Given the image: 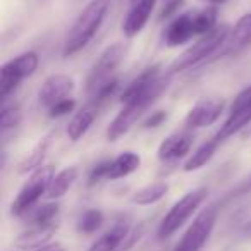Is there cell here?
<instances>
[{"label": "cell", "mask_w": 251, "mask_h": 251, "mask_svg": "<svg viewBox=\"0 0 251 251\" xmlns=\"http://www.w3.org/2000/svg\"><path fill=\"white\" fill-rule=\"evenodd\" d=\"M172 76H169L167 73H162L157 77L153 84L148 88L145 93L138 95V97L131 98L129 101L122 103V108L117 115L114 117V121L110 122V126L107 127V140L108 141H117L119 138H122L124 134H127L131 131L134 124L138 122V119L143 117V114L167 91L169 84H171Z\"/></svg>", "instance_id": "obj_1"}, {"label": "cell", "mask_w": 251, "mask_h": 251, "mask_svg": "<svg viewBox=\"0 0 251 251\" xmlns=\"http://www.w3.org/2000/svg\"><path fill=\"white\" fill-rule=\"evenodd\" d=\"M110 9V0H91L81 11L74 25L71 26L62 47V57H73L95 38L100 26L103 25L105 16Z\"/></svg>", "instance_id": "obj_2"}, {"label": "cell", "mask_w": 251, "mask_h": 251, "mask_svg": "<svg viewBox=\"0 0 251 251\" xmlns=\"http://www.w3.org/2000/svg\"><path fill=\"white\" fill-rule=\"evenodd\" d=\"M217 26V9L205 7L177 14L164 31V43L167 47H179L193 36L206 35Z\"/></svg>", "instance_id": "obj_3"}, {"label": "cell", "mask_w": 251, "mask_h": 251, "mask_svg": "<svg viewBox=\"0 0 251 251\" xmlns=\"http://www.w3.org/2000/svg\"><path fill=\"white\" fill-rule=\"evenodd\" d=\"M229 33H230V28L227 25L215 26L210 33L203 35L195 45L186 49L184 52L169 66L167 74L169 76H174V74L184 73V71L191 69V67L200 66V64L205 62L210 57L219 55L222 47L226 45L227 38H229Z\"/></svg>", "instance_id": "obj_4"}, {"label": "cell", "mask_w": 251, "mask_h": 251, "mask_svg": "<svg viewBox=\"0 0 251 251\" xmlns=\"http://www.w3.org/2000/svg\"><path fill=\"white\" fill-rule=\"evenodd\" d=\"M208 189L206 188H196L193 191L186 193L179 201H176L171 206L165 217L162 219L160 226L157 229V239L164 241L167 237H171L176 230H179L193 215L196 213V210L201 206V203L206 200Z\"/></svg>", "instance_id": "obj_5"}, {"label": "cell", "mask_w": 251, "mask_h": 251, "mask_svg": "<svg viewBox=\"0 0 251 251\" xmlns=\"http://www.w3.org/2000/svg\"><path fill=\"white\" fill-rule=\"evenodd\" d=\"M53 176H55V172H53V167H50V165L40 167V169H36L35 172H31L28 181L23 184L18 196H16L14 201H12V205H11L12 215L21 217L31 212L36 206V203H38V200L42 198L43 195H47Z\"/></svg>", "instance_id": "obj_6"}, {"label": "cell", "mask_w": 251, "mask_h": 251, "mask_svg": "<svg viewBox=\"0 0 251 251\" xmlns=\"http://www.w3.org/2000/svg\"><path fill=\"white\" fill-rule=\"evenodd\" d=\"M38 64L40 59L36 52H25L5 62L0 69V100L5 101L26 77L33 76Z\"/></svg>", "instance_id": "obj_7"}, {"label": "cell", "mask_w": 251, "mask_h": 251, "mask_svg": "<svg viewBox=\"0 0 251 251\" xmlns=\"http://www.w3.org/2000/svg\"><path fill=\"white\" fill-rule=\"evenodd\" d=\"M217 206H206L195 217L172 251H201L217 224Z\"/></svg>", "instance_id": "obj_8"}, {"label": "cell", "mask_w": 251, "mask_h": 251, "mask_svg": "<svg viewBox=\"0 0 251 251\" xmlns=\"http://www.w3.org/2000/svg\"><path fill=\"white\" fill-rule=\"evenodd\" d=\"M143 234V227H133L127 219L117 220L103 236H100L88 251H127Z\"/></svg>", "instance_id": "obj_9"}, {"label": "cell", "mask_w": 251, "mask_h": 251, "mask_svg": "<svg viewBox=\"0 0 251 251\" xmlns=\"http://www.w3.org/2000/svg\"><path fill=\"white\" fill-rule=\"evenodd\" d=\"M124 57V47L121 43H114L108 45L103 52L100 53L98 60L93 64L90 74L86 79V90L88 93H93L98 86H101L103 83H107L108 79L114 77L115 69L119 67V64L122 62Z\"/></svg>", "instance_id": "obj_10"}, {"label": "cell", "mask_w": 251, "mask_h": 251, "mask_svg": "<svg viewBox=\"0 0 251 251\" xmlns=\"http://www.w3.org/2000/svg\"><path fill=\"white\" fill-rule=\"evenodd\" d=\"M226 108V101L224 98L208 97L198 100L193 108L186 115V127L189 129H200V127H208L213 122L219 121L220 114Z\"/></svg>", "instance_id": "obj_11"}, {"label": "cell", "mask_w": 251, "mask_h": 251, "mask_svg": "<svg viewBox=\"0 0 251 251\" xmlns=\"http://www.w3.org/2000/svg\"><path fill=\"white\" fill-rule=\"evenodd\" d=\"M74 79L69 77L67 74H52L43 81L42 88H40V103L47 108H52L55 103L71 98L74 91Z\"/></svg>", "instance_id": "obj_12"}, {"label": "cell", "mask_w": 251, "mask_h": 251, "mask_svg": "<svg viewBox=\"0 0 251 251\" xmlns=\"http://www.w3.org/2000/svg\"><path fill=\"white\" fill-rule=\"evenodd\" d=\"M155 2L157 0H136V2H133L129 12L126 14L124 21H122V33L127 38H134L143 31V28L151 18Z\"/></svg>", "instance_id": "obj_13"}, {"label": "cell", "mask_w": 251, "mask_h": 251, "mask_svg": "<svg viewBox=\"0 0 251 251\" xmlns=\"http://www.w3.org/2000/svg\"><path fill=\"white\" fill-rule=\"evenodd\" d=\"M250 45H251V12L241 16L236 25L230 28L229 38H227L226 45L220 50L219 57L237 55L243 50H246Z\"/></svg>", "instance_id": "obj_14"}, {"label": "cell", "mask_w": 251, "mask_h": 251, "mask_svg": "<svg viewBox=\"0 0 251 251\" xmlns=\"http://www.w3.org/2000/svg\"><path fill=\"white\" fill-rule=\"evenodd\" d=\"M193 147V136L188 133H176L167 136L160 143L157 151L158 160L162 162H176L186 157Z\"/></svg>", "instance_id": "obj_15"}, {"label": "cell", "mask_w": 251, "mask_h": 251, "mask_svg": "<svg viewBox=\"0 0 251 251\" xmlns=\"http://www.w3.org/2000/svg\"><path fill=\"white\" fill-rule=\"evenodd\" d=\"M248 124H251V103H246L239 108H232L229 112V117L226 119V122L217 133V140L222 143L224 140L237 134Z\"/></svg>", "instance_id": "obj_16"}, {"label": "cell", "mask_w": 251, "mask_h": 251, "mask_svg": "<svg viewBox=\"0 0 251 251\" xmlns=\"http://www.w3.org/2000/svg\"><path fill=\"white\" fill-rule=\"evenodd\" d=\"M160 74H162L160 64H155V66H151V67H147L143 73L138 74V76L124 88V91H122V95H121V103H126V101H129L131 98L145 93V91L157 81V77L160 76Z\"/></svg>", "instance_id": "obj_17"}, {"label": "cell", "mask_w": 251, "mask_h": 251, "mask_svg": "<svg viewBox=\"0 0 251 251\" xmlns=\"http://www.w3.org/2000/svg\"><path fill=\"white\" fill-rule=\"evenodd\" d=\"M141 165V157L134 151H124L119 157L112 158L110 167H108L107 181H115V179L127 177L129 174L136 172Z\"/></svg>", "instance_id": "obj_18"}, {"label": "cell", "mask_w": 251, "mask_h": 251, "mask_svg": "<svg viewBox=\"0 0 251 251\" xmlns=\"http://www.w3.org/2000/svg\"><path fill=\"white\" fill-rule=\"evenodd\" d=\"M95 117H97V107H93L91 103L83 107L81 110H77L74 114V117L69 121V124H67V136H69V140L79 141L95 122Z\"/></svg>", "instance_id": "obj_19"}, {"label": "cell", "mask_w": 251, "mask_h": 251, "mask_svg": "<svg viewBox=\"0 0 251 251\" xmlns=\"http://www.w3.org/2000/svg\"><path fill=\"white\" fill-rule=\"evenodd\" d=\"M77 176H79V171L76 167H67L62 169L60 172H57L53 176L52 182L49 186V191H47V198L49 200H59L73 188V184L76 182Z\"/></svg>", "instance_id": "obj_20"}, {"label": "cell", "mask_w": 251, "mask_h": 251, "mask_svg": "<svg viewBox=\"0 0 251 251\" xmlns=\"http://www.w3.org/2000/svg\"><path fill=\"white\" fill-rule=\"evenodd\" d=\"M219 145H220V141L217 140V136L210 138L208 141H205L203 145H200V147L191 153V157L184 162V171L193 172V171H198V169L205 167V165L213 158V155L217 153Z\"/></svg>", "instance_id": "obj_21"}, {"label": "cell", "mask_w": 251, "mask_h": 251, "mask_svg": "<svg viewBox=\"0 0 251 251\" xmlns=\"http://www.w3.org/2000/svg\"><path fill=\"white\" fill-rule=\"evenodd\" d=\"M57 230V226L53 227H36L33 226L28 232L21 234L16 241L19 248L23 250H38V248L45 246L50 241V237L53 236V232Z\"/></svg>", "instance_id": "obj_22"}, {"label": "cell", "mask_w": 251, "mask_h": 251, "mask_svg": "<svg viewBox=\"0 0 251 251\" xmlns=\"http://www.w3.org/2000/svg\"><path fill=\"white\" fill-rule=\"evenodd\" d=\"M31 224L36 227H53L59 226V203H42L31 210Z\"/></svg>", "instance_id": "obj_23"}, {"label": "cell", "mask_w": 251, "mask_h": 251, "mask_svg": "<svg viewBox=\"0 0 251 251\" xmlns=\"http://www.w3.org/2000/svg\"><path fill=\"white\" fill-rule=\"evenodd\" d=\"M169 193V184L167 182H155V184L145 186V188L138 189L133 196H131V201L134 205H155L158 203L165 195Z\"/></svg>", "instance_id": "obj_24"}, {"label": "cell", "mask_w": 251, "mask_h": 251, "mask_svg": "<svg viewBox=\"0 0 251 251\" xmlns=\"http://www.w3.org/2000/svg\"><path fill=\"white\" fill-rule=\"evenodd\" d=\"M50 136L43 138L35 148L28 153V157L19 164V172L21 174H26V172H35L36 169L42 167L43 164V158H45L47 151H49V147H50Z\"/></svg>", "instance_id": "obj_25"}, {"label": "cell", "mask_w": 251, "mask_h": 251, "mask_svg": "<svg viewBox=\"0 0 251 251\" xmlns=\"http://www.w3.org/2000/svg\"><path fill=\"white\" fill-rule=\"evenodd\" d=\"M103 213L101 210L90 208L86 212L81 213L79 220H77V230L83 234H95L101 226H103Z\"/></svg>", "instance_id": "obj_26"}, {"label": "cell", "mask_w": 251, "mask_h": 251, "mask_svg": "<svg viewBox=\"0 0 251 251\" xmlns=\"http://www.w3.org/2000/svg\"><path fill=\"white\" fill-rule=\"evenodd\" d=\"M119 88V79L117 77H112V79H108L107 83H103L101 86H98L97 90L93 91V93H90L91 97V105L93 107H98L100 103H103V101H107L108 98L112 97V95L117 91Z\"/></svg>", "instance_id": "obj_27"}, {"label": "cell", "mask_w": 251, "mask_h": 251, "mask_svg": "<svg viewBox=\"0 0 251 251\" xmlns=\"http://www.w3.org/2000/svg\"><path fill=\"white\" fill-rule=\"evenodd\" d=\"M21 108L18 105H11V107H4L0 112V126L2 129H12L21 122Z\"/></svg>", "instance_id": "obj_28"}, {"label": "cell", "mask_w": 251, "mask_h": 251, "mask_svg": "<svg viewBox=\"0 0 251 251\" xmlns=\"http://www.w3.org/2000/svg\"><path fill=\"white\" fill-rule=\"evenodd\" d=\"M108 167H110V160H103L100 164H97L91 169L90 176H88V186H95L98 182L105 181L108 176Z\"/></svg>", "instance_id": "obj_29"}, {"label": "cell", "mask_w": 251, "mask_h": 251, "mask_svg": "<svg viewBox=\"0 0 251 251\" xmlns=\"http://www.w3.org/2000/svg\"><path fill=\"white\" fill-rule=\"evenodd\" d=\"M76 108V100L74 98H66V100L59 101V103H55L52 108H49V115L52 119L55 117H64V115L71 114V112Z\"/></svg>", "instance_id": "obj_30"}, {"label": "cell", "mask_w": 251, "mask_h": 251, "mask_svg": "<svg viewBox=\"0 0 251 251\" xmlns=\"http://www.w3.org/2000/svg\"><path fill=\"white\" fill-rule=\"evenodd\" d=\"M250 193H251V174L248 176V177H244L236 188H232L229 193H227V196L224 198V203L230 201V200H234V198H239V196L250 195Z\"/></svg>", "instance_id": "obj_31"}, {"label": "cell", "mask_w": 251, "mask_h": 251, "mask_svg": "<svg viewBox=\"0 0 251 251\" xmlns=\"http://www.w3.org/2000/svg\"><path fill=\"white\" fill-rule=\"evenodd\" d=\"M169 114L165 110H157V112H151L147 119L143 121V127L145 129H151V127H158L162 126L165 121H167Z\"/></svg>", "instance_id": "obj_32"}, {"label": "cell", "mask_w": 251, "mask_h": 251, "mask_svg": "<svg viewBox=\"0 0 251 251\" xmlns=\"http://www.w3.org/2000/svg\"><path fill=\"white\" fill-rule=\"evenodd\" d=\"M182 4H184V0H169V2H165V5L162 7L158 19L164 21V19H169V18H172V16H177V11Z\"/></svg>", "instance_id": "obj_33"}, {"label": "cell", "mask_w": 251, "mask_h": 251, "mask_svg": "<svg viewBox=\"0 0 251 251\" xmlns=\"http://www.w3.org/2000/svg\"><path fill=\"white\" fill-rule=\"evenodd\" d=\"M35 251H66V248L62 246V244L55 243V244H45V246L38 248V250Z\"/></svg>", "instance_id": "obj_34"}, {"label": "cell", "mask_w": 251, "mask_h": 251, "mask_svg": "<svg viewBox=\"0 0 251 251\" xmlns=\"http://www.w3.org/2000/svg\"><path fill=\"white\" fill-rule=\"evenodd\" d=\"M201 2H210V4H224L226 0H201Z\"/></svg>", "instance_id": "obj_35"}]
</instances>
